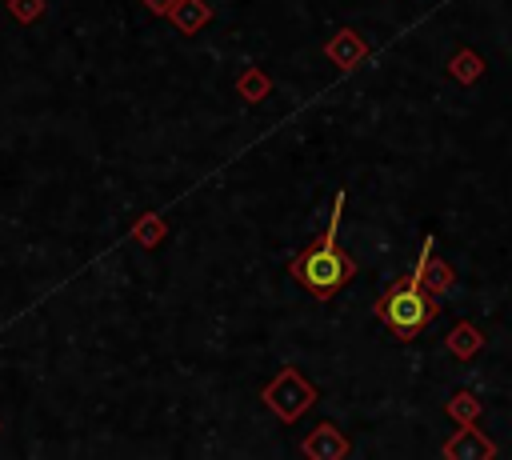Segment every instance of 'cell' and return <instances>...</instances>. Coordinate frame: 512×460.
<instances>
[{
  "mask_svg": "<svg viewBox=\"0 0 512 460\" xmlns=\"http://www.w3.org/2000/svg\"><path fill=\"white\" fill-rule=\"evenodd\" d=\"M428 252H432V240L424 244V252H420V260H416L412 276H408V280H396V284L380 296V304H376L380 320H384L400 340H412V336L436 316V300L424 292V264H428Z\"/></svg>",
  "mask_w": 512,
  "mask_h": 460,
  "instance_id": "cell-1",
  "label": "cell"
},
{
  "mask_svg": "<svg viewBox=\"0 0 512 460\" xmlns=\"http://www.w3.org/2000/svg\"><path fill=\"white\" fill-rule=\"evenodd\" d=\"M340 208H344V196L336 192L328 232L320 236V244H316V248H308V252H304V256H296V264H292V276H296L308 292H316V296H332V292H336V288H344V284L352 280V272H356V264L336 248Z\"/></svg>",
  "mask_w": 512,
  "mask_h": 460,
  "instance_id": "cell-2",
  "label": "cell"
},
{
  "mask_svg": "<svg viewBox=\"0 0 512 460\" xmlns=\"http://www.w3.org/2000/svg\"><path fill=\"white\" fill-rule=\"evenodd\" d=\"M264 400H268V408H276L284 420H296L308 404H312V388L288 368V372H280V380L276 384H268L264 388Z\"/></svg>",
  "mask_w": 512,
  "mask_h": 460,
  "instance_id": "cell-3",
  "label": "cell"
},
{
  "mask_svg": "<svg viewBox=\"0 0 512 460\" xmlns=\"http://www.w3.org/2000/svg\"><path fill=\"white\" fill-rule=\"evenodd\" d=\"M208 16H212V12H208L200 0H176V4L168 8V20H172L180 32H196V28H200Z\"/></svg>",
  "mask_w": 512,
  "mask_h": 460,
  "instance_id": "cell-4",
  "label": "cell"
},
{
  "mask_svg": "<svg viewBox=\"0 0 512 460\" xmlns=\"http://www.w3.org/2000/svg\"><path fill=\"white\" fill-rule=\"evenodd\" d=\"M344 448H348V444L336 436V428H332V424H320V428L312 432V440L304 444V452H308V456H340Z\"/></svg>",
  "mask_w": 512,
  "mask_h": 460,
  "instance_id": "cell-5",
  "label": "cell"
},
{
  "mask_svg": "<svg viewBox=\"0 0 512 460\" xmlns=\"http://www.w3.org/2000/svg\"><path fill=\"white\" fill-rule=\"evenodd\" d=\"M472 436H476V432H472V428H464V436L448 444V456H460V452H464V456H472V452H480V456H492V452H496L492 444H484V440H472Z\"/></svg>",
  "mask_w": 512,
  "mask_h": 460,
  "instance_id": "cell-6",
  "label": "cell"
},
{
  "mask_svg": "<svg viewBox=\"0 0 512 460\" xmlns=\"http://www.w3.org/2000/svg\"><path fill=\"white\" fill-rule=\"evenodd\" d=\"M448 348H452L456 356H468V352H476V348H480V336H476V328L460 324V328L448 336Z\"/></svg>",
  "mask_w": 512,
  "mask_h": 460,
  "instance_id": "cell-7",
  "label": "cell"
},
{
  "mask_svg": "<svg viewBox=\"0 0 512 460\" xmlns=\"http://www.w3.org/2000/svg\"><path fill=\"white\" fill-rule=\"evenodd\" d=\"M328 52H332V60H340V64H352V60L360 56V48H356V40H352V36L332 40V44H328Z\"/></svg>",
  "mask_w": 512,
  "mask_h": 460,
  "instance_id": "cell-8",
  "label": "cell"
},
{
  "mask_svg": "<svg viewBox=\"0 0 512 460\" xmlns=\"http://www.w3.org/2000/svg\"><path fill=\"white\" fill-rule=\"evenodd\" d=\"M476 412V404H472V396H452V416H472Z\"/></svg>",
  "mask_w": 512,
  "mask_h": 460,
  "instance_id": "cell-9",
  "label": "cell"
},
{
  "mask_svg": "<svg viewBox=\"0 0 512 460\" xmlns=\"http://www.w3.org/2000/svg\"><path fill=\"white\" fill-rule=\"evenodd\" d=\"M260 80H264L260 72H248V84H244V92H248V96H260V92H264V84H260Z\"/></svg>",
  "mask_w": 512,
  "mask_h": 460,
  "instance_id": "cell-10",
  "label": "cell"
},
{
  "mask_svg": "<svg viewBox=\"0 0 512 460\" xmlns=\"http://www.w3.org/2000/svg\"><path fill=\"white\" fill-rule=\"evenodd\" d=\"M12 12H24L20 20H32V12H36V0H12Z\"/></svg>",
  "mask_w": 512,
  "mask_h": 460,
  "instance_id": "cell-11",
  "label": "cell"
},
{
  "mask_svg": "<svg viewBox=\"0 0 512 460\" xmlns=\"http://www.w3.org/2000/svg\"><path fill=\"white\" fill-rule=\"evenodd\" d=\"M452 68H456V72H460V76H464V72H468V76H476V68H480V64H476V60H472V56H468V60H464V56H460V60H456V64H452Z\"/></svg>",
  "mask_w": 512,
  "mask_h": 460,
  "instance_id": "cell-12",
  "label": "cell"
},
{
  "mask_svg": "<svg viewBox=\"0 0 512 460\" xmlns=\"http://www.w3.org/2000/svg\"><path fill=\"white\" fill-rule=\"evenodd\" d=\"M144 4H148V8H156V12H168L176 0H144Z\"/></svg>",
  "mask_w": 512,
  "mask_h": 460,
  "instance_id": "cell-13",
  "label": "cell"
}]
</instances>
